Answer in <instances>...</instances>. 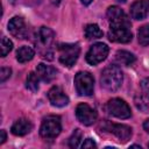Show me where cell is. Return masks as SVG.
<instances>
[{
    "label": "cell",
    "instance_id": "cell-1",
    "mask_svg": "<svg viewBox=\"0 0 149 149\" xmlns=\"http://www.w3.org/2000/svg\"><path fill=\"white\" fill-rule=\"evenodd\" d=\"M122 80H123L122 71L115 64H109L101 72L100 84L105 90L109 92H115L116 90H119V87L122 84Z\"/></svg>",
    "mask_w": 149,
    "mask_h": 149
},
{
    "label": "cell",
    "instance_id": "cell-2",
    "mask_svg": "<svg viewBox=\"0 0 149 149\" xmlns=\"http://www.w3.org/2000/svg\"><path fill=\"white\" fill-rule=\"evenodd\" d=\"M57 50L59 55L58 56L59 62L68 68L74 65L80 54V48L79 44L77 43H59Z\"/></svg>",
    "mask_w": 149,
    "mask_h": 149
},
{
    "label": "cell",
    "instance_id": "cell-3",
    "mask_svg": "<svg viewBox=\"0 0 149 149\" xmlns=\"http://www.w3.org/2000/svg\"><path fill=\"white\" fill-rule=\"evenodd\" d=\"M62 130L61 118L58 115H48L42 120V125L40 128V135L43 139L51 140L59 135Z\"/></svg>",
    "mask_w": 149,
    "mask_h": 149
},
{
    "label": "cell",
    "instance_id": "cell-4",
    "mask_svg": "<svg viewBox=\"0 0 149 149\" xmlns=\"http://www.w3.org/2000/svg\"><path fill=\"white\" fill-rule=\"evenodd\" d=\"M105 111L118 119H128L132 116V111L129 105L120 98H113L109 99L105 105Z\"/></svg>",
    "mask_w": 149,
    "mask_h": 149
},
{
    "label": "cell",
    "instance_id": "cell-5",
    "mask_svg": "<svg viewBox=\"0 0 149 149\" xmlns=\"http://www.w3.org/2000/svg\"><path fill=\"white\" fill-rule=\"evenodd\" d=\"M100 129L106 133L113 134L120 142L125 143L132 137V128L127 125L121 123H113L108 120H105L100 125Z\"/></svg>",
    "mask_w": 149,
    "mask_h": 149
},
{
    "label": "cell",
    "instance_id": "cell-6",
    "mask_svg": "<svg viewBox=\"0 0 149 149\" xmlns=\"http://www.w3.org/2000/svg\"><path fill=\"white\" fill-rule=\"evenodd\" d=\"M74 86L79 95L81 97L92 95L94 90V78L90 72L80 71L74 77Z\"/></svg>",
    "mask_w": 149,
    "mask_h": 149
},
{
    "label": "cell",
    "instance_id": "cell-7",
    "mask_svg": "<svg viewBox=\"0 0 149 149\" xmlns=\"http://www.w3.org/2000/svg\"><path fill=\"white\" fill-rule=\"evenodd\" d=\"M109 28H130L132 23L127 14L118 6H109L107 9Z\"/></svg>",
    "mask_w": 149,
    "mask_h": 149
},
{
    "label": "cell",
    "instance_id": "cell-8",
    "mask_svg": "<svg viewBox=\"0 0 149 149\" xmlns=\"http://www.w3.org/2000/svg\"><path fill=\"white\" fill-rule=\"evenodd\" d=\"M54 37H55V33L50 28L43 26L38 29V31H37V43H38L40 48L45 49V52L43 54V58L52 59V52L49 49L52 45Z\"/></svg>",
    "mask_w": 149,
    "mask_h": 149
},
{
    "label": "cell",
    "instance_id": "cell-9",
    "mask_svg": "<svg viewBox=\"0 0 149 149\" xmlns=\"http://www.w3.org/2000/svg\"><path fill=\"white\" fill-rule=\"evenodd\" d=\"M109 52V48L105 43H94L86 54V62L90 65H97L106 59Z\"/></svg>",
    "mask_w": 149,
    "mask_h": 149
},
{
    "label": "cell",
    "instance_id": "cell-10",
    "mask_svg": "<svg viewBox=\"0 0 149 149\" xmlns=\"http://www.w3.org/2000/svg\"><path fill=\"white\" fill-rule=\"evenodd\" d=\"M76 116L78 119V121H80L83 125L85 126H91L93 125L95 121H97V118H98V114L97 112L90 107L87 104H79L77 107H76Z\"/></svg>",
    "mask_w": 149,
    "mask_h": 149
},
{
    "label": "cell",
    "instance_id": "cell-11",
    "mask_svg": "<svg viewBox=\"0 0 149 149\" xmlns=\"http://www.w3.org/2000/svg\"><path fill=\"white\" fill-rule=\"evenodd\" d=\"M8 31L16 38L23 40L28 36V28L21 16H14L8 22Z\"/></svg>",
    "mask_w": 149,
    "mask_h": 149
},
{
    "label": "cell",
    "instance_id": "cell-12",
    "mask_svg": "<svg viewBox=\"0 0 149 149\" xmlns=\"http://www.w3.org/2000/svg\"><path fill=\"white\" fill-rule=\"evenodd\" d=\"M107 36L111 42L116 43H128L133 38L130 28H109Z\"/></svg>",
    "mask_w": 149,
    "mask_h": 149
},
{
    "label": "cell",
    "instance_id": "cell-13",
    "mask_svg": "<svg viewBox=\"0 0 149 149\" xmlns=\"http://www.w3.org/2000/svg\"><path fill=\"white\" fill-rule=\"evenodd\" d=\"M48 99L55 107H64L69 104V97L59 86H52L48 92Z\"/></svg>",
    "mask_w": 149,
    "mask_h": 149
},
{
    "label": "cell",
    "instance_id": "cell-14",
    "mask_svg": "<svg viewBox=\"0 0 149 149\" xmlns=\"http://www.w3.org/2000/svg\"><path fill=\"white\" fill-rule=\"evenodd\" d=\"M148 1L146 0H136L130 6V15L135 20H143L148 15Z\"/></svg>",
    "mask_w": 149,
    "mask_h": 149
},
{
    "label": "cell",
    "instance_id": "cell-15",
    "mask_svg": "<svg viewBox=\"0 0 149 149\" xmlns=\"http://www.w3.org/2000/svg\"><path fill=\"white\" fill-rule=\"evenodd\" d=\"M33 129V125L31 122L28 120V119H24V118H21L19 120H16L12 128H10V132L12 134H14L15 136H23V135H27L30 130Z\"/></svg>",
    "mask_w": 149,
    "mask_h": 149
},
{
    "label": "cell",
    "instance_id": "cell-16",
    "mask_svg": "<svg viewBox=\"0 0 149 149\" xmlns=\"http://www.w3.org/2000/svg\"><path fill=\"white\" fill-rule=\"evenodd\" d=\"M36 73L40 77L41 80H43L45 83H50L56 77L57 70L51 65H47L44 63H40L36 66Z\"/></svg>",
    "mask_w": 149,
    "mask_h": 149
},
{
    "label": "cell",
    "instance_id": "cell-17",
    "mask_svg": "<svg viewBox=\"0 0 149 149\" xmlns=\"http://www.w3.org/2000/svg\"><path fill=\"white\" fill-rule=\"evenodd\" d=\"M34 56H35L34 49L28 45H23L16 51V59L19 63H27L31 61Z\"/></svg>",
    "mask_w": 149,
    "mask_h": 149
},
{
    "label": "cell",
    "instance_id": "cell-18",
    "mask_svg": "<svg viewBox=\"0 0 149 149\" xmlns=\"http://www.w3.org/2000/svg\"><path fill=\"white\" fill-rule=\"evenodd\" d=\"M84 33H85V37H86L87 40H97V38L102 37V35H104L102 30H101V29L99 28V26L95 24V23H90V24H87V26L85 27V29H84Z\"/></svg>",
    "mask_w": 149,
    "mask_h": 149
},
{
    "label": "cell",
    "instance_id": "cell-19",
    "mask_svg": "<svg viewBox=\"0 0 149 149\" xmlns=\"http://www.w3.org/2000/svg\"><path fill=\"white\" fill-rule=\"evenodd\" d=\"M115 58H116V61H118L120 64L126 65V66L132 65V64L135 62V59H136L135 56H134L132 52L127 51V50H119V51L116 52V55H115Z\"/></svg>",
    "mask_w": 149,
    "mask_h": 149
},
{
    "label": "cell",
    "instance_id": "cell-20",
    "mask_svg": "<svg viewBox=\"0 0 149 149\" xmlns=\"http://www.w3.org/2000/svg\"><path fill=\"white\" fill-rule=\"evenodd\" d=\"M137 38H139V43L142 47L149 45V23L142 26L139 29V31H137Z\"/></svg>",
    "mask_w": 149,
    "mask_h": 149
},
{
    "label": "cell",
    "instance_id": "cell-21",
    "mask_svg": "<svg viewBox=\"0 0 149 149\" xmlns=\"http://www.w3.org/2000/svg\"><path fill=\"white\" fill-rule=\"evenodd\" d=\"M38 79L40 77L37 76V73L35 72H30L27 77V81H26V86L28 90H30L31 92H37L38 91Z\"/></svg>",
    "mask_w": 149,
    "mask_h": 149
},
{
    "label": "cell",
    "instance_id": "cell-22",
    "mask_svg": "<svg viewBox=\"0 0 149 149\" xmlns=\"http://www.w3.org/2000/svg\"><path fill=\"white\" fill-rule=\"evenodd\" d=\"M135 104H136V107L139 109H141L142 112H148L149 111V97H147L146 94H139L136 98H135Z\"/></svg>",
    "mask_w": 149,
    "mask_h": 149
},
{
    "label": "cell",
    "instance_id": "cell-23",
    "mask_svg": "<svg viewBox=\"0 0 149 149\" xmlns=\"http://www.w3.org/2000/svg\"><path fill=\"white\" fill-rule=\"evenodd\" d=\"M13 49V42L7 38V37H2L1 38V56L5 57L9 54V51Z\"/></svg>",
    "mask_w": 149,
    "mask_h": 149
},
{
    "label": "cell",
    "instance_id": "cell-24",
    "mask_svg": "<svg viewBox=\"0 0 149 149\" xmlns=\"http://www.w3.org/2000/svg\"><path fill=\"white\" fill-rule=\"evenodd\" d=\"M80 140H81V132H80V129L77 128V129H74V132L72 133V135L69 139V146L71 148H77L79 146Z\"/></svg>",
    "mask_w": 149,
    "mask_h": 149
},
{
    "label": "cell",
    "instance_id": "cell-25",
    "mask_svg": "<svg viewBox=\"0 0 149 149\" xmlns=\"http://www.w3.org/2000/svg\"><path fill=\"white\" fill-rule=\"evenodd\" d=\"M10 73H12V70H10L9 68L2 66V68H1V72H0V81H1V83H5V81L10 77Z\"/></svg>",
    "mask_w": 149,
    "mask_h": 149
},
{
    "label": "cell",
    "instance_id": "cell-26",
    "mask_svg": "<svg viewBox=\"0 0 149 149\" xmlns=\"http://www.w3.org/2000/svg\"><path fill=\"white\" fill-rule=\"evenodd\" d=\"M141 88H142V93L149 97V78H146L141 81Z\"/></svg>",
    "mask_w": 149,
    "mask_h": 149
},
{
    "label": "cell",
    "instance_id": "cell-27",
    "mask_svg": "<svg viewBox=\"0 0 149 149\" xmlns=\"http://www.w3.org/2000/svg\"><path fill=\"white\" fill-rule=\"evenodd\" d=\"M95 147L97 144L92 139H86L81 144V148H95Z\"/></svg>",
    "mask_w": 149,
    "mask_h": 149
},
{
    "label": "cell",
    "instance_id": "cell-28",
    "mask_svg": "<svg viewBox=\"0 0 149 149\" xmlns=\"http://www.w3.org/2000/svg\"><path fill=\"white\" fill-rule=\"evenodd\" d=\"M0 134H1V137H0V144H2L5 141H6V139H7V134H6V130H1L0 132Z\"/></svg>",
    "mask_w": 149,
    "mask_h": 149
},
{
    "label": "cell",
    "instance_id": "cell-29",
    "mask_svg": "<svg viewBox=\"0 0 149 149\" xmlns=\"http://www.w3.org/2000/svg\"><path fill=\"white\" fill-rule=\"evenodd\" d=\"M143 128H144V130H146L147 133H149V119L143 122Z\"/></svg>",
    "mask_w": 149,
    "mask_h": 149
},
{
    "label": "cell",
    "instance_id": "cell-30",
    "mask_svg": "<svg viewBox=\"0 0 149 149\" xmlns=\"http://www.w3.org/2000/svg\"><path fill=\"white\" fill-rule=\"evenodd\" d=\"M80 1H81V3H83L84 6H88L93 0H80Z\"/></svg>",
    "mask_w": 149,
    "mask_h": 149
},
{
    "label": "cell",
    "instance_id": "cell-31",
    "mask_svg": "<svg viewBox=\"0 0 149 149\" xmlns=\"http://www.w3.org/2000/svg\"><path fill=\"white\" fill-rule=\"evenodd\" d=\"M50 2H51L52 5H59L61 0H50Z\"/></svg>",
    "mask_w": 149,
    "mask_h": 149
},
{
    "label": "cell",
    "instance_id": "cell-32",
    "mask_svg": "<svg viewBox=\"0 0 149 149\" xmlns=\"http://www.w3.org/2000/svg\"><path fill=\"white\" fill-rule=\"evenodd\" d=\"M132 148H140L141 149V146H137V144H133V146H130Z\"/></svg>",
    "mask_w": 149,
    "mask_h": 149
},
{
    "label": "cell",
    "instance_id": "cell-33",
    "mask_svg": "<svg viewBox=\"0 0 149 149\" xmlns=\"http://www.w3.org/2000/svg\"><path fill=\"white\" fill-rule=\"evenodd\" d=\"M116 1H119V2H126V0H116Z\"/></svg>",
    "mask_w": 149,
    "mask_h": 149
},
{
    "label": "cell",
    "instance_id": "cell-34",
    "mask_svg": "<svg viewBox=\"0 0 149 149\" xmlns=\"http://www.w3.org/2000/svg\"><path fill=\"white\" fill-rule=\"evenodd\" d=\"M10 1H12V2H15V1H16V0H10Z\"/></svg>",
    "mask_w": 149,
    "mask_h": 149
},
{
    "label": "cell",
    "instance_id": "cell-35",
    "mask_svg": "<svg viewBox=\"0 0 149 149\" xmlns=\"http://www.w3.org/2000/svg\"><path fill=\"white\" fill-rule=\"evenodd\" d=\"M148 9H149V1H148Z\"/></svg>",
    "mask_w": 149,
    "mask_h": 149
},
{
    "label": "cell",
    "instance_id": "cell-36",
    "mask_svg": "<svg viewBox=\"0 0 149 149\" xmlns=\"http://www.w3.org/2000/svg\"><path fill=\"white\" fill-rule=\"evenodd\" d=\"M148 147H149V143H148Z\"/></svg>",
    "mask_w": 149,
    "mask_h": 149
}]
</instances>
